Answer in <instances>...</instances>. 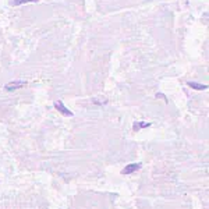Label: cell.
I'll list each match as a JSON object with an SVG mask.
<instances>
[{
  "mask_svg": "<svg viewBox=\"0 0 209 209\" xmlns=\"http://www.w3.org/2000/svg\"><path fill=\"white\" fill-rule=\"evenodd\" d=\"M53 106H55V109H56V110H59L63 116H67V117H71V116L74 115V113H73V112L70 110V109H67V108H66V106H64V103H63L62 101H59V102H55V103H53Z\"/></svg>",
  "mask_w": 209,
  "mask_h": 209,
  "instance_id": "6da1fadb",
  "label": "cell"
},
{
  "mask_svg": "<svg viewBox=\"0 0 209 209\" xmlns=\"http://www.w3.org/2000/svg\"><path fill=\"white\" fill-rule=\"evenodd\" d=\"M25 85H27L25 81H11V82H7L4 88L7 91H16V89H20L23 87H25Z\"/></svg>",
  "mask_w": 209,
  "mask_h": 209,
  "instance_id": "7a4b0ae2",
  "label": "cell"
},
{
  "mask_svg": "<svg viewBox=\"0 0 209 209\" xmlns=\"http://www.w3.org/2000/svg\"><path fill=\"white\" fill-rule=\"evenodd\" d=\"M141 167H142V165L141 163H131V165H128V166H126V169L121 170V173L123 174H131V173H134V172H137V170H140Z\"/></svg>",
  "mask_w": 209,
  "mask_h": 209,
  "instance_id": "3957f363",
  "label": "cell"
},
{
  "mask_svg": "<svg viewBox=\"0 0 209 209\" xmlns=\"http://www.w3.org/2000/svg\"><path fill=\"white\" fill-rule=\"evenodd\" d=\"M187 85H188L190 88L195 89V91H206V89H208V85L199 84V82H194V81H188Z\"/></svg>",
  "mask_w": 209,
  "mask_h": 209,
  "instance_id": "277c9868",
  "label": "cell"
},
{
  "mask_svg": "<svg viewBox=\"0 0 209 209\" xmlns=\"http://www.w3.org/2000/svg\"><path fill=\"white\" fill-rule=\"evenodd\" d=\"M39 0H13L11 2V6H21V4H27V3H36Z\"/></svg>",
  "mask_w": 209,
  "mask_h": 209,
  "instance_id": "5b68a950",
  "label": "cell"
},
{
  "mask_svg": "<svg viewBox=\"0 0 209 209\" xmlns=\"http://www.w3.org/2000/svg\"><path fill=\"white\" fill-rule=\"evenodd\" d=\"M151 123H147V121H138V123H135L134 126H133V128H134L135 131L141 130V128H145V127H149Z\"/></svg>",
  "mask_w": 209,
  "mask_h": 209,
  "instance_id": "8992f818",
  "label": "cell"
},
{
  "mask_svg": "<svg viewBox=\"0 0 209 209\" xmlns=\"http://www.w3.org/2000/svg\"><path fill=\"white\" fill-rule=\"evenodd\" d=\"M94 103H96V104H103V103H108V101L106 99H103V101H98V99H94Z\"/></svg>",
  "mask_w": 209,
  "mask_h": 209,
  "instance_id": "52a82bcc",
  "label": "cell"
}]
</instances>
